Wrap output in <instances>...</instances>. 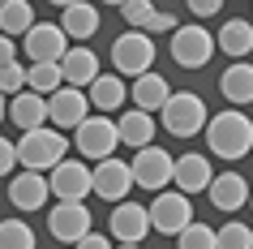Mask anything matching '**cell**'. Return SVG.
Segmentation results:
<instances>
[{
  "label": "cell",
  "instance_id": "obj_1",
  "mask_svg": "<svg viewBox=\"0 0 253 249\" xmlns=\"http://www.w3.org/2000/svg\"><path fill=\"white\" fill-rule=\"evenodd\" d=\"M206 146H211V155L227 159V163H236L253 150V120L240 112V107H223V112H214L211 125H206Z\"/></svg>",
  "mask_w": 253,
  "mask_h": 249
},
{
  "label": "cell",
  "instance_id": "obj_2",
  "mask_svg": "<svg viewBox=\"0 0 253 249\" xmlns=\"http://www.w3.org/2000/svg\"><path fill=\"white\" fill-rule=\"evenodd\" d=\"M69 155V138L60 129H35V133H22L17 138V163H22V172H56L60 163H65Z\"/></svg>",
  "mask_w": 253,
  "mask_h": 249
},
{
  "label": "cell",
  "instance_id": "obj_3",
  "mask_svg": "<svg viewBox=\"0 0 253 249\" xmlns=\"http://www.w3.org/2000/svg\"><path fill=\"white\" fill-rule=\"evenodd\" d=\"M163 129L172 133V138H193V133H206L211 125V112H206V99L198 91H176L168 99V107L159 112Z\"/></svg>",
  "mask_w": 253,
  "mask_h": 249
},
{
  "label": "cell",
  "instance_id": "obj_4",
  "mask_svg": "<svg viewBox=\"0 0 253 249\" xmlns=\"http://www.w3.org/2000/svg\"><path fill=\"white\" fill-rule=\"evenodd\" d=\"M150 65H155V39L146 30H125L116 43H112V69L120 78H146Z\"/></svg>",
  "mask_w": 253,
  "mask_h": 249
},
{
  "label": "cell",
  "instance_id": "obj_5",
  "mask_svg": "<svg viewBox=\"0 0 253 249\" xmlns=\"http://www.w3.org/2000/svg\"><path fill=\"white\" fill-rule=\"evenodd\" d=\"M129 168H133V185L146 189V194H168V185L176 181V155H168L159 142L137 150Z\"/></svg>",
  "mask_w": 253,
  "mask_h": 249
},
{
  "label": "cell",
  "instance_id": "obj_6",
  "mask_svg": "<svg viewBox=\"0 0 253 249\" xmlns=\"http://www.w3.org/2000/svg\"><path fill=\"white\" fill-rule=\"evenodd\" d=\"M168 52H172V60H176L180 69H202V65H211V56L219 52V43H214V35H211L206 26L189 22V26H180V30L172 35Z\"/></svg>",
  "mask_w": 253,
  "mask_h": 249
},
{
  "label": "cell",
  "instance_id": "obj_7",
  "mask_svg": "<svg viewBox=\"0 0 253 249\" xmlns=\"http://www.w3.org/2000/svg\"><path fill=\"white\" fill-rule=\"evenodd\" d=\"M150 228L163 236H180L193 223V202H189L180 189H168V194H155V202H150Z\"/></svg>",
  "mask_w": 253,
  "mask_h": 249
},
{
  "label": "cell",
  "instance_id": "obj_8",
  "mask_svg": "<svg viewBox=\"0 0 253 249\" xmlns=\"http://www.w3.org/2000/svg\"><path fill=\"white\" fill-rule=\"evenodd\" d=\"M47 232L65 245H82L86 236L94 232V219H90V206L86 202H56L52 215H47Z\"/></svg>",
  "mask_w": 253,
  "mask_h": 249
},
{
  "label": "cell",
  "instance_id": "obj_9",
  "mask_svg": "<svg viewBox=\"0 0 253 249\" xmlns=\"http://www.w3.org/2000/svg\"><path fill=\"white\" fill-rule=\"evenodd\" d=\"M73 146H78L86 159H94V163H103V159H116V146H120V129H116V120H107V116H90L78 133H73Z\"/></svg>",
  "mask_w": 253,
  "mask_h": 249
},
{
  "label": "cell",
  "instance_id": "obj_10",
  "mask_svg": "<svg viewBox=\"0 0 253 249\" xmlns=\"http://www.w3.org/2000/svg\"><path fill=\"white\" fill-rule=\"evenodd\" d=\"M22 52L30 56V65H60L69 56V35L56 26V22H39V26L22 39Z\"/></svg>",
  "mask_w": 253,
  "mask_h": 249
},
{
  "label": "cell",
  "instance_id": "obj_11",
  "mask_svg": "<svg viewBox=\"0 0 253 249\" xmlns=\"http://www.w3.org/2000/svg\"><path fill=\"white\" fill-rule=\"evenodd\" d=\"M47 185H52L56 202H82L94 194V168H86L82 159H65L56 172H47Z\"/></svg>",
  "mask_w": 253,
  "mask_h": 249
},
{
  "label": "cell",
  "instance_id": "obj_12",
  "mask_svg": "<svg viewBox=\"0 0 253 249\" xmlns=\"http://www.w3.org/2000/svg\"><path fill=\"white\" fill-rule=\"evenodd\" d=\"M146 232H150V210L142 202H120V206H112V215H107V236L116 245H142Z\"/></svg>",
  "mask_w": 253,
  "mask_h": 249
},
{
  "label": "cell",
  "instance_id": "obj_13",
  "mask_svg": "<svg viewBox=\"0 0 253 249\" xmlns=\"http://www.w3.org/2000/svg\"><path fill=\"white\" fill-rule=\"evenodd\" d=\"M47 112H52V129H73L78 133L86 120H90V95L73 91V86H60V91L47 99Z\"/></svg>",
  "mask_w": 253,
  "mask_h": 249
},
{
  "label": "cell",
  "instance_id": "obj_14",
  "mask_svg": "<svg viewBox=\"0 0 253 249\" xmlns=\"http://www.w3.org/2000/svg\"><path fill=\"white\" fill-rule=\"evenodd\" d=\"M129 189H133V168L125 159H103L94 163V198L103 202H129Z\"/></svg>",
  "mask_w": 253,
  "mask_h": 249
},
{
  "label": "cell",
  "instance_id": "obj_15",
  "mask_svg": "<svg viewBox=\"0 0 253 249\" xmlns=\"http://www.w3.org/2000/svg\"><path fill=\"white\" fill-rule=\"evenodd\" d=\"M206 198H211V206H214V210L236 215L240 206H249L253 189H249V181H245L240 172H219V176L211 181V189H206Z\"/></svg>",
  "mask_w": 253,
  "mask_h": 249
},
{
  "label": "cell",
  "instance_id": "obj_16",
  "mask_svg": "<svg viewBox=\"0 0 253 249\" xmlns=\"http://www.w3.org/2000/svg\"><path fill=\"white\" fill-rule=\"evenodd\" d=\"M214 176H219V172L211 168V159L198 155V150H189V155L176 159V181H172V185H176L185 198H193V194H206Z\"/></svg>",
  "mask_w": 253,
  "mask_h": 249
},
{
  "label": "cell",
  "instance_id": "obj_17",
  "mask_svg": "<svg viewBox=\"0 0 253 249\" xmlns=\"http://www.w3.org/2000/svg\"><path fill=\"white\" fill-rule=\"evenodd\" d=\"M60 73H65V86H73V91H90L94 82L103 78V73H99V56H94L86 43H73V48H69V56L60 60Z\"/></svg>",
  "mask_w": 253,
  "mask_h": 249
},
{
  "label": "cell",
  "instance_id": "obj_18",
  "mask_svg": "<svg viewBox=\"0 0 253 249\" xmlns=\"http://www.w3.org/2000/svg\"><path fill=\"white\" fill-rule=\"evenodd\" d=\"M47 198H52V185H47V176L43 172H17L13 181H9V202H13L17 210H39L47 206Z\"/></svg>",
  "mask_w": 253,
  "mask_h": 249
},
{
  "label": "cell",
  "instance_id": "obj_19",
  "mask_svg": "<svg viewBox=\"0 0 253 249\" xmlns=\"http://www.w3.org/2000/svg\"><path fill=\"white\" fill-rule=\"evenodd\" d=\"M60 30L78 43L94 39L99 35V9H94L90 0H65L60 4Z\"/></svg>",
  "mask_w": 253,
  "mask_h": 249
},
{
  "label": "cell",
  "instance_id": "obj_20",
  "mask_svg": "<svg viewBox=\"0 0 253 249\" xmlns=\"http://www.w3.org/2000/svg\"><path fill=\"white\" fill-rule=\"evenodd\" d=\"M172 95H176V91L168 86V78H163V73H155V69H150L146 78H137L133 86H129V99H133V107H137V112H146V116L163 112Z\"/></svg>",
  "mask_w": 253,
  "mask_h": 249
},
{
  "label": "cell",
  "instance_id": "obj_21",
  "mask_svg": "<svg viewBox=\"0 0 253 249\" xmlns=\"http://www.w3.org/2000/svg\"><path fill=\"white\" fill-rule=\"evenodd\" d=\"M9 120H13L22 133H35V129H47V120H52V112H47V99L35 91H22L17 99H9Z\"/></svg>",
  "mask_w": 253,
  "mask_h": 249
},
{
  "label": "cell",
  "instance_id": "obj_22",
  "mask_svg": "<svg viewBox=\"0 0 253 249\" xmlns=\"http://www.w3.org/2000/svg\"><path fill=\"white\" fill-rule=\"evenodd\" d=\"M214 43H219V52L232 56V60H245V56L253 52V22H245V17H227L223 26H219V35H214Z\"/></svg>",
  "mask_w": 253,
  "mask_h": 249
},
{
  "label": "cell",
  "instance_id": "obj_23",
  "mask_svg": "<svg viewBox=\"0 0 253 249\" xmlns=\"http://www.w3.org/2000/svg\"><path fill=\"white\" fill-rule=\"evenodd\" d=\"M116 129H120V146H133V150L155 146V116L137 112V107H125V112H120Z\"/></svg>",
  "mask_w": 253,
  "mask_h": 249
},
{
  "label": "cell",
  "instance_id": "obj_24",
  "mask_svg": "<svg viewBox=\"0 0 253 249\" xmlns=\"http://www.w3.org/2000/svg\"><path fill=\"white\" fill-rule=\"evenodd\" d=\"M219 95L245 112V103H253V65H245V60L240 65H227L219 73Z\"/></svg>",
  "mask_w": 253,
  "mask_h": 249
},
{
  "label": "cell",
  "instance_id": "obj_25",
  "mask_svg": "<svg viewBox=\"0 0 253 249\" xmlns=\"http://www.w3.org/2000/svg\"><path fill=\"white\" fill-rule=\"evenodd\" d=\"M86 95H90V107H99V116L120 112V107H125V99H129V91H125V78H120V73H103V78L94 82Z\"/></svg>",
  "mask_w": 253,
  "mask_h": 249
},
{
  "label": "cell",
  "instance_id": "obj_26",
  "mask_svg": "<svg viewBox=\"0 0 253 249\" xmlns=\"http://www.w3.org/2000/svg\"><path fill=\"white\" fill-rule=\"evenodd\" d=\"M35 26H39V22H35V4H30V0H4V4H0V35H9V39L22 35V39H26Z\"/></svg>",
  "mask_w": 253,
  "mask_h": 249
},
{
  "label": "cell",
  "instance_id": "obj_27",
  "mask_svg": "<svg viewBox=\"0 0 253 249\" xmlns=\"http://www.w3.org/2000/svg\"><path fill=\"white\" fill-rule=\"evenodd\" d=\"M60 86H65V73H60V65H30V86H26V91L43 95V99H52Z\"/></svg>",
  "mask_w": 253,
  "mask_h": 249
},
{
  "label": "cell",
  "instance_id": "obj_28",
  "mask_svg": "<svg viewBox=\"0 0 253 249\" xmlns=\"http://www.w3.org/2000/svg\"><path fill=\"white\" fill-rule=\"evenodd\" d=\"M176 245H180V249H219V228H211V223L193 219L185 232L176 236Z\"/></svg>",
  "mask_w": 253,
  "mask_h": 249
},
{
  "label": "cell",
  "instance_id": "obj_29",
  "mask_svg": "<svg viewBox=\"0 0 253 249\" xmlns=\"http://www.w3.org/2000/svg\"><path fill=\"white\" fill-rule=\"evenodd\" d=\"M0 249H35V228L22 219H0Z\"/></svg>",
  "mask_w": 253,
  "mask_h": 249
},
{
  "label": "cell",
  "instance_id": "obj_30",
  "mask_svg": "<svg viewBox=\"0 0 253 249\" xmlns=\"http://www.w3.org/2000/svg\"><path fill=\"white\" fill-rule=\"evenodd\" d=\"M219 249H253V228L240 219H227L219 228Z\"/></svg>",
  "mask_w": 253,
  "mask_h": 249
},
{
  "label": "cell",
  "instance_id": "obj_31",
  "mask_svg": "<svg viewBox=\"0 0 253 249\" xmlns=\"http://www.w3.org/2000/svg\"><path fill=\"white\" fill-rule=\"evenodd\" d=\"M26 86H30V69H26V65H9V69H0V95H4V99H17Z\"/></svg>",
  "mask_w": 253,
  "mask_h": 249
},
{
  "label": "cell",
  "instance_id": "obj_32",
  "mask_svg": "<svg viewBox=\"0 0 253 249\" xmlns=\"http://www.w3.org/2000/svg\"><path fill=\"white\" fill-rule=\"evenodd\" d=\"M155 13H159V9H155L150 0H129V4H120V17H125V22H129L133 30H146Z\"/></svg>",
  "mask_w": 253,
  "mask_h": 249
},
{
  "label": "cell",
  "instance_id": "obj_33",
  "mask_svg": "<svg viewBox=\"0 0 253 249\" xmlns=\"http://www.w3.org/2000/svg\"><path fill=\"white\" fill-rule=\"evenodd\" d=\"M155 30H172V35L180 30V26H176V13H172V9H159V13L150 17V26H146V35H150V39H155Z\"/></svg>",
  "mask_w": 253,
  "mask_h": 249
},
{
  "label": "cell",
  "instance_id": "obj_34",
  "mask_svg": "<svg viewBox=\"0 0 253 249\" xmlns=\"http://www.w3.org/2000/svg\"><path fill=\"white\" fill-rule=\"evenodd\" d=\"M13 168H17V142L0 138V176H9Z\"/></svg>",
  "mask_w": 253,
  "mask_h": 249
},
{
  "label": "cell",
  "instance_id": "obj_35",
  "mask_svg": "<svg viewBox=\"0 0 253 249\" xmlns=\"http://www.w3.org/2000/svg\"><path fill=\"white\" fill-rule=\"evenodd\" d=\"M219 9H223L219 0H193V4H189V13H193V22H206V17H214Z\"/></svg>",
  "mask_w": 253,
  "mask_h": 249
},
{
  "label": "cell",
  "instance_id": "obj_36",
  "mask_svg": "<svg viewBox=\"0 0 253 249\" xmlns=\"http://www.w3.org/2000/svg\"><path fill=\"white\" fill-rule=\"evenodd\" d=\"M9 65H17V43L9 35H0V69H9Z\"/></svg>",
  "mask_w": 253,
  "mask_h": 249
},
{
  "label": "cell",
  "instance_id": "obj_37",
  "mask_svg": "<svg viewBox=\"0 0 253 249\" xmlns=\"http://www.w3.org/2000/svg\"><path fill=\"white\" fill-rule=\"evenodd\" d=\"M73 249H116V245H112V236H99V232H90L86 241H82V245H73Z\"/></svg>",
  "mask_w": 253,
  "mask_h": 249
},
{
  "label": "cell",
  "instance_id": "obj_38",
  "mask_svg": "<svg viewBox=\"0 0 253 249\" xmlns=\"http://www.w3.org/2000/svg\"><path fill=\"white\" fill-rule=\"evenodd\" d=\"M9 116V99H4V95H0V120Z\"/></svg>",
  "mask_w": 253,
  "mask_h": 249
},
{
  "label": "cell",
  "instance_id": "obj_39",
  "mask_svg": "<svg viewBox=\"0 0 253 249\" xmlns=\"http://www.w3.org/2000/svg\"><path fill=\"white\" fill-rule=\"evenodd\" d=\"M116 249H142V245H116Z\"/></svg>",
  "mask_w": 253,
  "mask_h": 249
},
{
  "label": "cell",
  "instance_id": "obj_40",
  "mask_svg": "<svg viewBox=\"0 0 253 249\" xmlns=\"http://www.w3.org/2000/svg\"><path fill=\"white\" fill-rule=\"evenodd\" d=\"M249 206H253V198H249Z\"/></svg>",
  "mask_w": 253,
  "mask_h": 249
}]
</instances>
